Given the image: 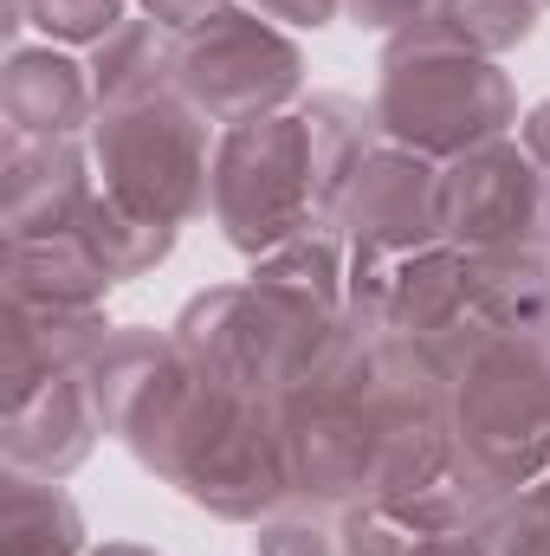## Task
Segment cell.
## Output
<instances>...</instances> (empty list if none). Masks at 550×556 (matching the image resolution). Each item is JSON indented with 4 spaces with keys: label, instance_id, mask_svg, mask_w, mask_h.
Here are the masks:
<instances>
[{
    "label": "cell",
    "instance_id": "cell-7",
    "mask_svg": "<svg viewBox=\"0 0 550 556\" xmlns=\"http://www.w3.org/2000/svg\"><path fill=\"white\" fill-rule=\"evenodd\" d=\"M98 85L85 78L78 59L65 52H13L7 65V117H13V137H72L91 111Z\"/></svg>",
    "mask_w": 550,
    "mask_h": 556
},
{
    "label": "cell",
    "instance_id": "cell-15",
    "mask_svg": "<svg viewBox=\"0 0 550 556\" xmlns=\"http://www.w3.org/2000/svg\"><path fill=\"white\" fill-rule=\"evenodd\" d=\"M538 350H545V356H550V324H545V330H538Z\"/></svg>",
    "mask_w": 550,
    "mask_h": 556
},
{
    "label": "cell",
    "instance_id": "cell-4",
    "mask_svg": "<svg viewBox=\"0 0 550 556\" xmlns=\"http://www.w3.org/2000/svg\"><path fill=\"white\" fill-rule=\"evenodd\" d=\"M298 46L273 33L260 13H214L208 26L182 33L175 52V91L208 117V124H253L278 117V104L298 91Z\"/></svg>",
    "mask_w": 550,
    "mask_h": 556
},
{
    "label": "cell",
    "instance_id": "cell-1",
    "mask_svg": "<svg viewBox=\"0 0 550 556\" xmlns=\"http://www.w3.org/2000/svg\"><path fill=\"white\" fill-rule=\"evenodd\" d=\"M512 124V85L492 59L460 52L434 39L427 26H409L402 46L383 65L376 91V130L414 149V155H466L479 142H499Z\"/></svg>",
    "mask_w": 550,
    "mask_h": 556
},
{
    "label": "cell",
    "instance_id": "cell-13",
    "mask_svg": "<svg viewBox=\"0 0 550 556\" xmlns=\"http://www.w3.org/2000/svg\"><path fill=\"white\" fill-rule=\"evenodd\" d=\"M214 13H227V0H149V20H162L168 33H195Z\"/></svg>",
    "mask_w": 550,
    "mask_h": 556
},
{
    "label": "cell",
    "instance_id": "cell-12",
    "mask_svg": "<svg viewBox=\"0 0 550 556\" xmlns=\"http://www.w3.org/2000/svg\"><path fill=\"white\" fill-rule=\"evenodd\" d=\"M343 13L357 26H376V33H396V26H414L427 13V0H343Z\"/></svg>",
    "mask_w": 550,
    "mask_h": 556
},
{
    "label": "cell",
    "instance_id": "cell-9",
    "mask_svg": "<svg viewBox=\"0 0 550 556\" xmlns=\"http://www.w3.org/2000/svg\"><path fill=\"white\" fill-rule=\"evenodd\" d=\"M532 20H538V0H440L421 26H427L434 39L460 46V52L492 59V52L518 46V39L532 33Z\"/></svg>",
    "mask_w": 550,
    "mask_h": 556
},
{
    "label": "cell",
    "instance_id": "cell-3",
    "mask_svg": "<svg viewBox=\"0 0 550 556\" xmlns=\"http://www.w3.org/2000/svg\"><path fill=\"white\" fill-rule=\"evenodd\" d=\"M208 207L221 233L247 253H278L304 227H317V181L304 117H253L214 142Z\"/></svg>",
    "mask_w": 550,
    "mask_h": 556
},
{
    "label": "cell",
    "instance_id": "cell-5",
    "mask_svg": "<svg viewBox=\"0 0 550 556\" xmlns=\"http://www.w3.org/2000/svg\"><path fill=\"white\" fill-rule=\"evenodd\" d=\"M440 240L460 253L550 240V175L525 142H479L440 168Z\"/></svg>",
    "mask_w": 550,
    "mask_h": 556
},
{
    "label": "cell",
    "instance_id": "cell-10",
    "mask_svg": "<svg viewBox=\"0 0 550 556\" xmlns=\"http://www.w3.org/2000/svg\"><path fill=\"white\" fill-rule=\"evenodd\" d=\"M20 7L65 46H104L124 26V0H20Z\"/></svg>",
    "mask_w": 550,
    "mask_h": 556
},
{
    "label": "cell",
    "instance_id": "cell-14",
    "mask_svg": "<svg viewBox=\"0 0 550 556\" xmlns=\"http://www.w3.org/2000/svg\"><path fill=\"white\" fill-rule=\"evenodd\" d=\"M98 556H149V551H137V544H111V551H98Z\"/></svg>",
    "mask_w": 550,
    "mask_h": 556
},
{
    "label": "cell",
    "instance_id": "cell-11",
    "mask_svg": "<svg viewBox=\"0 0 550 556\" xmlns=\"http://www.w3.org/2000/svg\"><path fill=\"white\" fill-rule=\"evenodd\" d=\"M260 556H343V538L311 525V518H291V525H266L260 531Z\"/></svg>",
    "mask_w": 550,
    "mask_h": 556
},
{
    "label": "cell",
    "instance_id": "cell-2",
    "mask_svg": "<svg viewBox=\"0 0 550 556\" xmlns=\"http://www.w3.org/2000/svg\"><path fill=\"white\" fill-rule=\"evenodd\" d=\"M91 149L104 168V188L142 214L182 227L188 214H208L214 188V130L182 91H155L137 104H104L91 124Z\"/></svg>",
    "mask_w": 550,
    "mask_h": 556
},
{
    "label": "cell",
    "instance_id": "cell-6",
    "mask_svg": "<svg viewBox=\"0 0 550 556\" xmlns=\"http://www.w3.org/2000/svg\"><path fill=\"white\" fill-rule=\"evenodd\" d=\"M343 227L357 247L414 260L440 240V168H427V155L414 149H376L370 168L350 188Z\"/></svg>",
    "mask_w": 550,
    "mask_h": 556
},
{
    "label": "cell",
    "instance_id": "cell-8",
    "mask_svg": "<svg viewBox=\"0 0 550 556\" xmlns=\"http://www.w3.org/2000/svg\"><path fill=\"white\" fill-rule=\"evenodd\" d=\"M78 551H85V525H78L72 498L52 479L13 472V485H7V556H78Z\"/></svg>",
    "mask_w": 550,
    "mask_h": 556
}]
</instances>
